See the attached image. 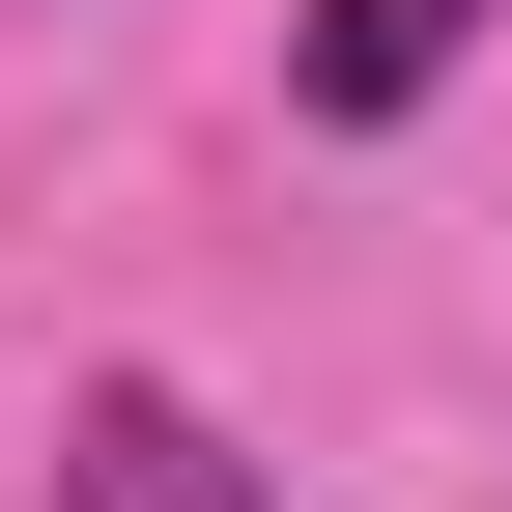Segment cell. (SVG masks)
Here are the masks:
<instances>
[{"label": "cell", "instance_id": "cell-1", "mask_svg": "<svg viewBox=\"0 0 512 512\" xmlns=\"http://www.w3.org/2000/svg\"><path fill=\"white\" fill-rule=\"evenodd\" d=\"M57 484H86V512H256V456H228L200 399H171V370H114V399L57 427Z\"/></svg>", "mask_w": 512, "mask_h": 512}, {"label": "cell", "instance_id": "cell-2", "mask_svg": "<svg viewBox=\"0 0 512 512\" xmlns=\"http://www.w3.org/2000/svg\"><path fill=\"white\" fill-rule=\"evenodd\" d=\"M456 57H484V0H313V57H285V86H313V114L370 143V114H427Z\"/></svg>", "mask_w": 512, "mask_h": 512}]
</instances>
